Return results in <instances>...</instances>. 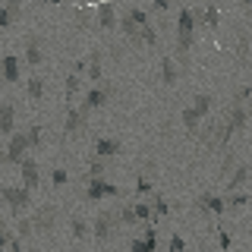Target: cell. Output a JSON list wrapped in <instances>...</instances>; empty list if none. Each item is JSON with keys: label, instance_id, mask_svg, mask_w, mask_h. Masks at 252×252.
I'll return each mask as SVG.
<instances>
[{"label": "cell", "instance_id": "cell-22", "mask_svg": "<svg viewBox=\"0 0 252 252\" xmlns=\"http://www.w3.org/2000/svg\"><path fill=\"white\" fill-rule=\"evenodd\" d=\"M246 180H249V164H240V167H236V173L227 180V189H230V192H236V189L246 183Z\"/></svg>", "mask_w": 252, "mask_h": 252}, {"label": "cell", "instance_id": "cell-34", "mask_svg": "<svg viewBox=\"0 0 252 252\" xmlns=\"http://www.w3.org/2000/svg\"><path fill=\"white\" fill-rule=\"evenodd\" d=\"M218 243H220V249H230V233H227V230H218Z\"/></svg>", "mask_w": 252, "mask_h": 252}, {"label": "cell", "instance_id": "cell-18", "mask_svg": "<svg viewBox=\"0 0 252 252\" xmlns=\"http://www.w3.org/2000/svg\"><path fill=\"white\" fill-rule=\"evenodd\" d=\"M101 57H104V54H101V47L89 54V79H92V82H98V85H101V79H104V69H101Z\"/></svg>", "mask_w": 252, "mask_h": 252}, {"label": "cell", "instance_id": "cell-39", "mask_svg": "<svg viewBox=\"0 0 252 252\" xmlns=\"http://www.w3.org/2000/svg\"><path fill=\"white\" fill-rule=\"evenodd\" d=\"M47 3H60V0H47Z\"/></svg>", "mask_w": 252, "mask_h": 252}, {"label": "cell", "instance_id": "cell-30", "mask_svg": "<svg viewBox=\"0 0 252 252\" xmlns=\"http://www.w3.org/2000/svg\"><path fill=\"white\" fill-rule=\"evenodd\" d=\"M51 177H54V186H66V180H69V173H66V170H63V167H57V170H54V173H51Z\"/></svg>", "mask_w": 252, "mask_h": 252}, {"label": "cell", "instance_id": "cell-42", "mask_svg": "<svg viewBox=\"0 0 252 252\" xmlns=\"http://www.w3.org/2000/svg\"><path fill=\"white\" fill-rule=\"evenodd\" d=\"M199 252H208V249H199Z\"/></svg>", "mask_w": 252, "mask_h": 252}, {"label": "cell", "instance_id": "cell-10", "mask_svg": "<svg viewBox=\"0 0 252 252\" xmlns=\"http://www.w3.org/2000/svg\"><path fill=\"white\" fill-rule=\"evenodd\" d=\"M158 249V230L155 224L145 227V236H132V252H155Z\"/></svg>", "mask_w": 252, "mask_h": 252}, {"label": "cell", "instance_id": "cell-40", "mask_svg": "<svg viewBox=\"0 0 252 252\" xmlns=\"http://www.w3.org/2000/svg\"><path fill=\"white\" fill-rule=\"evenodd\" d=\"M98 3H110V0H98Z\"/></svg>", "mask_w": 252, "mask_h": 252}, {"label": "cell", "instance_id": "cell-1", "mask_svg": "<svg viewBox=\"0 0 252 252\" xmlns=\"http://www.w3.org/2000/svg\"><path fill=\"white\" fill-rule=\"evenodd\" d=\"M195 10H189V6H183L177 16V54L180 57H186L189 51H192V38H195Z\"/></svg>", "mask_w": 252, "mask_h": 252}, {"label": "cell", "instance_id": "cell-35", "mask_svg": "<svg viewBox=\"0 0 252 252\" xmlns=\"http://www.w3.org/2000/svg\"><path fill=\"white\" fill-rule=\"evenodd\" d=\"M32 233V220H19V236H26Z\"/></svg>", "mask_w": 252, "mask_h": 252}, {"label": "cell", "instance_id": "cell-41", "mask_svg": "<svg viewBox=\"0 0 252 252\" xmlns=\"http://www.w3.org/2000/svg\"><path fill=\"white\" fill-rule=\"evenodd\" d=\"M240 3H252V0H240Z\"/></svg>", "mask_w": 252, "mask_h": 252}, {"label": "cell", "instance_id": "cell-31", "mask_svg": "<svg viewBox=\"0 0 252 252\" xmlns=\"http://www.w3.org/2000/svg\"><path fill=\"white\" fill-rule=\"evenodd\" d=\"M101 173H104V161L94 158V161H92V180H101Z\"/></svg>", "mask_w": 252, "mask_h": 252}, {"label": "cell", "instance_id": "cell-37", "mask_svg": "<svg viewBox=\"0 0 252 252\" xmlns=\"http://www.w3.org/2000/svg\"><path fill=\"white\" fill-rule=\"evenodd\" d=\"M152 6H155V10H167V6H170V0H155Z\"/></svg>", "mask_w": 252, "mask_h": 252}, {"label": "cell", "instance_id": "cell-29", "mask_svg": "<svg viewBox=\"0 0 252 252\" xmlns=\"http://www.w3.org/2000/svg\"><path fill=\"white\" fill-rule=\"evenodd\" d=\"M26 139H29V145L35 148L38 142H41V126H32V129H26Z\"/></svg>", "mask_w": 252, "mask_h": 252}, {"label": "cell", "instance_id": "cell-25", "mask_svg": "<svg viewBox=\"0 0 252 252\" xmlns=\"http://www.w3.org/2000/svg\"><path fill=\"white\" fill-rule=\"evenodd\" d=\"M117 218H120L123 224H136V208H132V205H126V208L117 211Z\"/></svg>", "mask_w": 252, "mask_h": 252}, {"label": "cell", "instance_id": "cell-15", "mask_svg": "<svg viewBox=\"0 0 252 252\" xmlns=\"http://www.w3.org/2000/svg\"><path fill=\"white\" fill-rule=\"evenodd\" d=\"M94 155L104 161V158H114V155H120V142L117 139H107V136H101L98 142H94Z\"/></svg>", "mask_w": 252, "mask_h": 252}, {"label": "cell", "instance_id": "cell-21", "mask_svg": "<svg viewBox=\"0 0 252 252\" xmlns=\"http://www.w3.org/2000/svg\"><path fill=\"white\" fill-rule=\"evenodd\" d=\"M26 92H29L32 101H41L44 98V79L41 76H32L29 82H26Z\"/></svg>", "mask_w": 252, "mask_h": 252}, {"label": "cell", "instance_id": "cell-7", "mask_svg": "<svg viewBox=\"0 0 252 252\" xmlns=\"http://www.w3.org/2000/svg\"><path fill=\"white\" fill-rule=\"evenodd\" d=\"M54 220H57V208L54 205H41V208L32 211V227L35 230H51Z\"/></svg>", "mask_w": 252, "mask_h": 252}, {"label": "cell", "instance_id": "cell-19", "mask_svg": "<svg viewBox=\"0 0 252 252\" xmlns=\"http://www.w3.org/2000/svg\"><path fill=\"white\" fill-rule=\"evenodd\" d=\"M180 79L177 73V63H173V57H161V82L164 85H173Z\"/></svg>", "mask_w": 252, "mask_h": 252}, {"label": "cell", "instance_id": "cell-20", "mask_svg": "<svg viewBox=\"0 0 252 252\" xmlns=\"http://www.w3.org/2000/svg\"><path fill=\"white\" fill-rule=\"evenodd\" d=\"M195 19H202L208 29H218V22H220V10H218V3H208L202 13H195Z\"/></svg>", "mask_w": 252, "mask_h": 252}, {"label": "cell", "instance_id": "cell-36", "mask_svg": "<svg viewBox=\"0 0 252 252\" xmlns=\"http://www.w3.org/2000/svg\"><path fill=\"white\" fill-rule=\"evenodd\" d=\"M6 240H10V233H3V227H0V252L6 249Z\"/></svg>", "mask_w": 252, "mask_h": 252}, {"label": "cell", "instance_id": "cell-33", "mask_svg": "<svg viewBox=\"0 0 252 252\" xmlns=\"http://www.w3.org/2000/svg\"><path fill=\"white\" fill-rule=\"evenodd\" d=\"M3 6H6V10H13V16H19V10H22V0H3Z\"/></svg>", "mask_w": 252, "mask_h": 252}, {"label": "cell", "instance_id": "cell-32", "mask_svg": "<svg viewBox=\"0 0 252 252\" xmlns=\"http://www.w3.org/2000/svg\"><path fill=\"white\" fill-rule=\"evenodd\" d=\"M183 249H186L183 236H180V233H173V236H170V252H183Z\"/></svg>", "mask_w": 252, "mask_h": 252}, {"label": "cell", "instance_id": "cell-4", "mask_svg": "<svg viewBox=\"0 0 252 252\" xmlns=\"http://www.w3.org/2000/svg\"><path fill=\"white\" fill-rule=\"evenodd\" d=\"M117 199V195H120V186H114V183H107L104 177L101 180H92L89 177V189H85V199L89 202H101V199Z\"/></svg>", "mask_w": 252, "mask_h": 252}, {"label": "cell", "instance_id": "cell-24", "mask_svg": "<svg viewBox=\"0 0 252 252\" xmlns=\"http://www.w3.org/2000/svg\"><path fill=\"white\" fill-rule=\"evenodd\" d=\"M73 236H76V240H82V236H89V224H85L82 218H73Z\"/></svg>", "mask_w": 252, "mask_h": 252}, {"label": "cell", "instance_id": "cell-27", "mask_svg": "<svg viewBox=\"0 0 252 252\" xmlns=\"http://www.w3.org/2000/svg\"><path fill=\"white\" fill-rule=\"evenodd\" d=\"M227 208H240V205H246L249 199H246V195H243V192H230V195H227Z\"/></svg>", "mask_w": 252, "mask_h": 252}, {"label": "cell", "instance_id": "cell-3", "mask_svg": "<svg viewBox=\"0 0 252 252\" xmlns=\"http://www.w3.org/2000/svg\"><path fill=\"white\" fill-rule=\"evenodd\" d=\"M0 195H3V202L10 205L16 215H22V211L32 205V192H29L26 186H3V189H0Z\"/></svg>", "mask_w": 252, "mask_h": 252}, {"label": "cell", "instance_id": "cell-26", "mask_svg": "<svg viewBox=\"0 0 252 252\" xmlns=\"http://www.w3.org/2000/svg\"><path fill=\"white\" fill-rule=\"evenodd\" d=\"M16 22V16H13V10H6L3 3H0V29H10Z\"/></svg>", "mask_w": 252, "mask_h": 252}, {"label": "cell", "instance_id": "cell-2", "mask_svg": "<svg viewBox=\"0 0 252 252\" xmlns=\"http://www.w3.org/2000/svg\"><path fill=\"white\" fill-rule=\"evenodd\" d=\"M211 94H195L192 98V104H189L183 110V126L189 132H199V123H202V117H208V110H211Z\"/></svg>", "mask_w": 252, "mask_h": 252}, {"label": "cell", "instance_id": "cell-6", "mask_svg": "<svg viewBox=\"0 0 252 252\" xmlns=\"http://www.w3.org/2000/svg\"><path fill=\"white\" fill-rule=\"evenodd\" d=\"M110 94H114V89H110V85H94V89L85 94L82 110H98V107H104L107 101H110Z\"/></svg>", "mask_w": 252, "mask_h": 252}, {"label": "cell", "instance_id": "cell-9", "mask_svg": "<svg viewBox=\"0 0 252 252\" xmlns=\"http://www.w3.org/2000/svg\"><path fill=\"white\" fill-rule=\"evenodd\" d=\"M16 132V104L3 101L0 104V136H13Z\"/></svg>", "mask_w": 252, "mask_h": 252}, {"label": "cell", "instance_id": "cell-11", "mask_svg": "<svg viewBox=\"0 0 252 252\" xmlns=\"http://www.w3.org/2000/svg\"><path fill=\"white\" fill-rule=\"evenodd\" d=\"M22 57H26V63H29V66H38V63L44 60V51H41V38H38V35L26 38V54H22Z\"/></svg>", "mask_w": 252, "mask_h": 252}, {"label": "cell", "instance_id": "cell-28", "mask_svg": "<svg viewBox=\"0 0 252 252\" xmlns=\"http://www.w3.org/2000/svg\"><path fill=\"white\" fill-rule=\"evenodd\" d=\"M167 211H170V205H167V202H164V199H152V215H155V218H161V215H167Z\"/></svg>", "mask_w": 252, "mask_h": 252}, {"label": "cell", "instance_id": "cell-14", "mask_svg": "<svg viewBox=\"0 0 252 252\" xmlns=\"http://www.w3.org/2000/svg\"><path fill=\"white\" fill-rule=\"evenodd\" d=\"M85 117H89V110H82V107H69L66 110V132L69 136L79 132V129H85Z\"/></svg>", "mask_w": 252, "mask_h": 252}, {"label": "cell", "instance_id": "cell-23", "mask_svg": "<svg viewBox=\"0 0 252 252\" xmlns=\"http://www.w3.org/2000/svg\"><path fill=\"white\" fill-rule=\"evenodd\" d=\"M79 85H82V76H76V73H69L66 76V98L73 101L76 98V92H79Z\"/></svg>", "mask_w": 252, "mask_h": 252}, {"label": "cell", "instance_id": "cell-13", "mask_svg": "<svg viewBox=\"0 0 252 252\" xmlns=\"http://www.w3.org/2000/svg\"><path fill=\"white\" fill-rule=\"evenodd\" d=\"M94 13H98V26L101 29H117V26H120V22H117L114 3H98V6H94Z\"/></svg>", "mask_w": 252, "mask_h": 252}, {"label": "cell", "instance_id": "cell-38", "mask_svg": "<svg viewBox=\"0 0 252 252\" xmlns=\"http://www.w3.org/2000/svg\"><path fill=\"white\" fill-rule=\"evenodd\" d=\"M139 192H152V183H148V180H139Z\"/></svg>", "mask_w": 252, "mask_h": 252}, {"label": "cell", "instance_id": "cell-5", "mask_svg": "<svg viewBox=\"0 0 252 252\" xmlns=\"http://www.w3.org/2000/svg\"><path fill=\"white\" fill-rule=\"evenodd\" d=\"M29 139H26V132H13L10 136V145H6V152H3V161H10V164H22L26 161V152H29Z\"/></svg>", "mask_w": 252, "mask_h": 252}, {"label": "cell", "instance_id": "cell-8", "mask_svg": "<svg viewBox=\"0 0 252 252\" xmlns=\"http://www.w3.org/2000/svg\"><path fill=\"white\" fill-rule=\"evenodd\" d=\"M117 220H120V218H117V211H101V215L94 218V230H92V233L98 236V240H107V236L114 233Z\"/></svg>", "mask_w": 252, "mask_h": 252}, {"label": "cell", "instance_id": "cell-16", "mask_svg": "<svg viewBox=\"0 0 252 252\" xmlns=\"http://www.w3.org/2000/svg\"><path fill=\"white\" fill-rule=\"evenodd\" d=\"M195 205H199L202 211H215V215H224V211H227V202L220 199V195H199Z\"/></svg>", "mask_w": 252, "mask_h": 252}, {"label": "cell", "instance_id": "cell-17", "mask_svg": "<svg viewBox=\"0 0 252 252\" xmlns=\"http://www.w3.org/2000/svg\"><path fill=\"white\" fill-rule=\"evenodd\" d=\"M0 76H3L6 82H16V79H19V57L6 54V57L0 60Z\"/></svg>", "mask_w": 252, "mask_h": 252}, {"label": "cell", "instance_id": "cell-12", "mask_svg": "<svg viewBox=\"0 0 252 252\" xmlns=\"http://www.w3.org/2000/svg\"><path fill=\"white\" fill-rule=\"evenodd\" d=\"M19 170H22V186H26L29 192H32L38 183H41V177H38V164L32 161V158H26V161L19 164Z\"/></svg>", "mask_w": 252, "mask_h": 252}, {"label": "cell", "instance_id": "cell-43", "mask_svg": "<svg viewBox=\"0 0 252 252\" xmlns=\"http://www.w3.org/2000/svg\"><path fill=\"white\" fill-rule=\"evenodd\" d=\"M0 79H3V76H0Z\"/></svg>", "mask_w": 252, "mask_h": 252}]
</instances>
